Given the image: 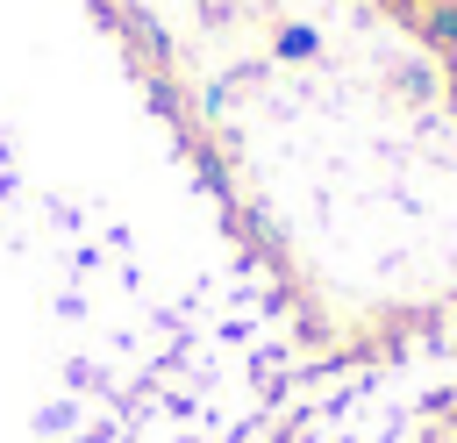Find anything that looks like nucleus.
I'll list each match as a JSON object with an SVG mask.
<instances>
[{"instance_id":"1","label":"nucleus","mask_w":457,"mask_h":443,"mask_svg":"<svg viewBox=\"0 0 457 443\" xmlns=\"http://www.w3.org/2000/svg\"><path fill=\"white\" fill-rule=\"evenodd\" d=\"M393 14L414 29V43H421L436 64L457 71V0H407V7H393Z\"/></svg>"},{"instance_id":"2","label":"nucleus","mask_w":457,"mask_h":443,"mask_svg":"<svg viewBox=\"0 0 457 443\" xmlns=\"http://www.w3.org/2000/svg\"><path fill=\"white\" fill-rule=\"evenodd\" d=\"M278 57H293V64L300 57H321V36L314 29H278Z\"/></svg>"},{"instance_id":"3","label":"nucleus","mask_w":457,"mask_h":443,"mask_svg":"<svg viewBox=\"0 0 457 443\" xmlns=\"http://www.w3.org/2000/svg\"><path fill=\"white\" fill-rule=\"evenodd\" d=\"M450 107H457V71H450Z\"/></svg>"}]
</instances>
